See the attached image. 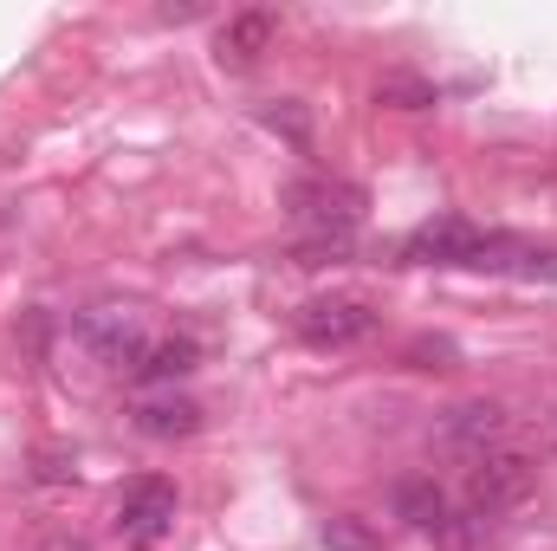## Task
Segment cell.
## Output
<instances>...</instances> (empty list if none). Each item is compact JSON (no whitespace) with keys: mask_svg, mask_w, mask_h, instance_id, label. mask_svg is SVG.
I'll return each instance as SVG.
<instances>
[{"mask_svg":"<svg viewBox=\"0 0 557 551\" xmlns=\"http://www.w3.org/2000/svg\"><path fill=\"white\" fill-rule=\"evenodd\" d=\"M499 441H506V409L486 403V396H480V403H454V409L441 415V448H454L467 467H473L480 454H493Z\"/></svg>","mask_w":557,"mask_h":551,"instance_id":"cell-7","label":"cell"},{"mask_svg":"<svg viewBox=\"0 0 557 551\" xmlns=\"http://www.w3.org/2000/svg\"><path fill=\"white\" fill-rule=\"evenodd\" d=\"M389 500H396V519H409L428 539H467V532H460V513H454V500L441 493L434 474H403Z\"/></svg>","mask_w":557,"mask_h":551,"instance_id":"cell-6","label":"cell"},{"mask_svg":"<svg viewBox=\"0 0 557 551\" xmlns=\"http://www.w3.org/2000/svg\"><path fill=\"white\" fill-rule=\"evenodd\" d=\"M273 33H278V20L273 13H234L227 26H221V39H214V52H221V65H253L267 46H273Z\"/></svg>","mask_w":557,"mask_h":551,"instance_id":"cell-10","label":"cell"},{"mask_svg":"<svg viewBox=\"0 0 557 551\" xmlns=\"http://www.w3.org/2000/svg\"><path fill=\"white\" fill-rule=\"evenodd\" d=\"M175 480H162V474H143V480H131L124 487V500H117V532L131 539V546H156L169 526H175Z\"/></svg>","mask_w":557,"mask_h":551,"instance_id":"cell-5","label":"cell"},{"mask_svg":"<svg viewBox=\"0 0 557 551\" xmlns=\"http://www.w3.org/2000/svg\"><path fill=\"white\" fill-rule=\"evenodd\" d=\"M52 551H85V546H78V539H72V546H65V539H59V546H52Z\"/></svg>","mask_w":557,"mask_h":551,"instance_id":"cell-16","label":"cell"},{"mask_svg":"<svg viewBox=\"0 0 557 551\" xmlns=\"http://www.w3.org/2000/svg\"><path fill=\"white\" fill-rule=\"evenodd\" d=\"M195 364H201V344L195 338H149L137 351V364H131V383H143V390H175Z\"/></svg>","mask_w":557,"mask_h":551,"instance_id":"cell-8","label":"cell"},{"mask_svg":"<svg viewBox=\"0 0 557 551\" xmlns=\"http://www.w3.org/2000/svg\"><path fill=\"white\" fill-rule=\"evenodd\" d=\"M324 546L331 551H383V532L370 519H357V513H331L324 519Z\"/></svg>","mask_w":557,"mask_h":551,"instance_id":"cell-11","label":"cell"},{"mask_svg":"<svg viewBox=\"0 0 557 551\" xmlns=\"http://www.w3.org/2000/svg\"><path fill=\"white\" fill-rule=\"evenodd\" d=\"M376 325H383V311H376L370 298H357V292H318V298H305V305L292 311V331H298L311 351H350V344H363Z\"/></svg>","mask_w":557,"mask_h":551,"instance_id":"cell-1","label":"cell"},{"mask_svg":"<svg viewBox=\"0 0 557 551\" xmlns=\"http://www.w3.org/2000/svg\"><path fill=\"white\" fill-rule=\"evenodd\" d=\"M260 118H267L273 131H285L292 143H305V111H298V105H278V111H260Z\"/></svg>","mask_w":557,"mask_h":551,"instance_id":"cell-15","label":"cell"},{"mask_svg":"<svg viewBox=\"0 0 557 551\" xmlns=\"http://www.w3.org/2000/svg\"><path fill=\"white\" fill-rule=\"evenodd\" d=\"M409 357H416V370H454V357H460V351H454L447 338H416V344H409Z\"/></svg>","mask_w":557,"mask_h":551,"instance_id":"cell-13","label":"cell"},{"mask_svg":"<svg viewBox=\"0 0 557 551\" xmlns=\"http://www.w3.org/2000/svg\"><path fill=\"white\" fill-rule=\"evenodd\" d=\"M532 487H539V467H532L525 454H512V448H493V454H480V461L467 467V506L486 513V519L525 506Z\"/></svg>","mask_w":557,"mask_h":551,"instance_id":"cell-3","label":"cell"},{"mask_svg":"<svg viewBox=\"0 0 557 551\" xmlns=\"http://www.w3.org/2000/svg\"><path fill=\"white\" fill-rule=\"evenodd\" d=\"M131 421H137V434H149V441H182V434L201 428V403H188L175 390H156V396H143L137 409H131Z\"/></svg>","mask_w":557,"mask_h":551,"instance_id":"cell-9","label":"cell"},{"mask_svg":"<svg viewBox=\"0 0 557 551\" xmlns=\"http://www.w3.org/2000/svg\"><path fill=\"white\" fill-rule=\"evenodd\" d=\"M285 208L305 221V228H318V241H344L357 221H363V208H370V195L357 188V182H331V175H305V182H292L285 188Z\"/></svg>","mask_w":557,"mask_h":551,"instance_id":"cell-2","label":"cell"},{"mask_svg":"<svg viewBox=\"0 0 557 551\" xmlns=\"http://www.w3.org/2000/svg\"><path fill=\"white\" fill-rule=\"evenodd\" d=\"M39 480H46V487L78 480V461H72V454H59V448H46V454H39Z\"/></svg>","mask_w":557,"mask_h":551,"instance_id":"cell-14","label":"cell"},{"mask_svg":"<svg viewBox=\"0 0 557 551\" xmlns=\"http://www.w3.org/2000/svg\"><path fill=\"white\" fill-rule=\"evenodd\" d=\"M78 344H85L98 364L131 370V364H137V351L149 344L143 311H131V305H91V311H78Z\"/></svg>","mask_w":557,"mask_h":551,"instance_id":"cell-4","label":"cell"},{"mask_svg":"<svg viewBox=\"0 0 557 551\" xmlns=\"http://www.w3.org/2000/svg\"><path fill=\"white\" fill-rule=\"evenodd\" d=\"M376 98H383V105H396V111H421V105H434V85L416 78V72H389V78L376 85Z\"/></svg>","mask_w":557,"mask_h":551,"instance_id":"cell-12","label":"cell"}]
</instances>
